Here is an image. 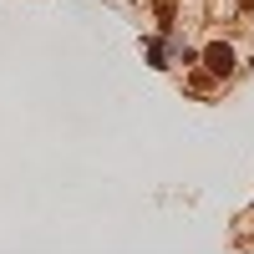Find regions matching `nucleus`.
<instances>
[{"instance_id":"f257e3e1","label":"nucleus","mask_w":254,"mask_h":254,"mask_svg":"<svg viewBox=\"0 0 254 254\" xmlns=\"http://www.w3.org/2000/svg\"><path fill=\"white\" fill-rule=\"evenodd\" d=\"M203 61H208V71H219V76L234 71V51H229L224 41H219V46H208V51H203Z\"/></svg>"}]
</instances>
